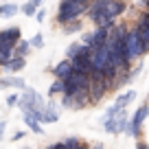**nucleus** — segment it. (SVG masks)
Wrapping results in <instances>:
<instances>
[{
	"mask_svg": "<svg viewBox=\"0 0 149 149\" xmlns=\"http://www.w3.org/2000/svg\"><path fill=\"white\" fill-rule=\"evenodd\" d=\"M88 9V2H81V0H61L59 7H57V24L64 26V24L72 22V20H79L81 15Z\"/></svg>",
	"mask_w": 149,
	"mask_h": 149,
	"instance_id": "f257e3e1",
	"label": "nucleus"
},
{
	"mask_svg": "<svg viewBox=\"0 0 149 149\" xmlns=\"http://www.w3.org/2000/svg\"><path fill=\"white\" fill-rule=\"evenodd\" d=\"M123 46H125V55L130 61H136L149 51V46H145V42L138 37V33L134 29H127L125 33V40H123Z\"/></svg>",
	"mask_w": 149,
	"mask_h": 149,
	"instance_id": "f03ea898",
	"label": "nucleus"
},
{
	"mask_svg": "<svg viewBox=\"0 0 149 149\" xmlns=\"http://www.w3.org/2000/svg\"><path fill=\"white\" fill-rule=\"evenodd\" d=\"M149 116V105H140L138 110L134 112V116L127 121V127H125V134L132 136V138H138L140 132H143V121Z\"/></svg>",
	"mask_w": 149,
	"mask_h": 149,
	"instance_id": "7ed1b4c3",
	"label": "nucleus"
},
{
	"mask_svg": "<svg viewBox=\"0 0 149 149\" xmlns=\"http://www.w3.org/2000/svg\"><path fill=\"white\" fill-rule=\"evenodd\" d=\"M127 121H130L127 110H121L118 114H114V116L103 118V130H105L107 134H123L125 127H127Z\"/></svg>",
	"mask_w": 149,
	"mask_h": 149,
	"instance_id": "20e7f679",
	"label": "nucleus"
},
{
	"mask_svg": "<svg viewBox=\"0 0 149 149\" xmlns=\"http://www.w3.org/2000/svg\"><path fill=\"white\" fill-rule=\"evenodd\" d=\"M90 53H92V48L88 46H81L79 53L70 59V64H72V70L74 72H90Z\"/></svg>",
	"mask_w": 149,
	"mask_h": 149,
	"instance_id": "39448f33",
	"label": "nucleus"
},
{
	"mask_svg": "<svg viewBox=\"0 0 149 149\" xmlns=\"http://www.w3.org/2000/svg\"><path fill=\"white\" fill-rule=\"evenodd\" d=\"M110 64V51L107 46H99V48H92L90 53V70H101Z\"/></svg>",
	"mask_w": 149,
	"mask_h": 149,
	"instance_id": "423d86ee",
	"label": "nucleus"
},
{
	"mask_svg": "<svg viewBox=\"0 0 149 149\" xmlns=\"http://www.w3.org/2000/svg\"><path fill=\"white\" fill-rule=\"evenodd\" d=\"M20 40H22L20 26H9V29H2V31H0V46H11L13 48Z\"/></svg>",
	"mask_w": 149,
	"mask_h": 149,
	"instance_id": "0eeeda50",
	"label": "nucleus"
},
{
	"mask_svg": "<svg viewBox=\"0 0 149 149\" xmlns=\"http://www.w3.org/2000/svg\"><path fill=\"white\" fill-rule=\"evenodd\" d=\"M59 114H61V105H59V103H55L53 99H48V101L44 103L40 123H55L57 118H59Z\"/></svg>",
	"mask_w": 149,
	"mask_h": 149,
	"instance_id": "6e6552de",
	"label": "nucleus"
},
{
	"mask_svg": "<svg viewBox=\"0 0 149 149\" xmlns=\"http://www.w3.org/2000/svg\"><path fill=\"white\" fill-rule=\"evenodd\" d=\"M127 11V2L125 0H107L105 5V15H110V18H121L123 13Z\"/></svg>",
	"mask_w": 149,
	"mask_h": 149,
	"instance_id": "1a4fd4ad",
	"label": "nucleus"
},
{
	"mask_svg": "<svg viewBox=\"0 0 149 149\" xmlns=\"http://www.w3.org/2000/svg\"><path fill=\"white\" fill-rule=\"evenodd\" d=\"M24 66H26V57H11L0 66V70H5L7 74H18L20 70H24Z\"/></svg>",
	"mask_w": 149,
	"mask_h": 149,
	"instance_id": "9d476101",
	"label": "nucleus"
},
{
	"mask_svg": "<svg viewBox=\"0 0 149 149\" xmlns=\"http://www.w3.org/2000/svg\"><path fill=\"white\" fill-rule=\"evenodd\" d=\"M51 72H53V77H55V79H68L70 77V72H72V64H70V59H61L59 64H55L51 68Z\"/></svg>",
	"mask_w": 149,
	"mask_h": 149,
	"instance_id": "9b49d317",
	"label": "nucleus"
},
{
	"mask_svg": "<svg viewBox=\"0 0 149 149\" xmlns=\"http://www.w3.org/2000/svg\"><path fill=\"white\" fill-rule=\"evenodd\" d=\"M0 88H18L24 90L26 88V81L18 74H7V77H0Z\"/></svg>",
	"mask_w": 149,
	"mask_h": 149,
	"instance_id": "f8f14e48",
	"label": "nucleus"
},
{
	"mask_svg": "<svg viewBox=\"0 0 149 149\" xmlns=\"http://www.w3.org/2000/svg\"><path fill=\"white\" fill-rule=\"evenodd\" d=\"M107 33L105 29H94L92 31V44H90V48H99V46H105L107 42Z\"/></svg>",
	"mask_w": 149,
	"mask_h": 149,
	"instance_id": "ddd939ff",
	"label": "nucleus"
},
{
	"mask_svg": "<svg viewBox=\"0 0 149 149\" xmlns=\"http://www.w3.org/2000/svg\"><path fill=\"white\" fill-rule=\"evenodd\" d=\"M22 116H24V123H26V127L33 132V134H42V132H44L42 125H40V121H37L33 114H22Z\"/></svg>",
	"mask_w": 149,
	"mask_h": 149,
	"instance_id": "4468645a",
	"label": "nucleus"
},
{
	"mask_svg": "<svg viewBox=\"0 0 149 149\" xmlns=\"http://www.w3.org/2000/svg\"><path fill=\"white\" fill-rule=\"evenodd\" d=\"M29 53H31V44H29L26 40H20L13 46V57H26Z\"/></svg>",
	"mask_w": 149,
	"mask_h": 149,
	"instance_id": "2eb2a0df",
	"label": "nucleus"
},
{
	"mask_svg": "<svg viewBox=\"0 0 149 149\" xmlns=\"http://www.w3.org/2000/svg\"><path fill=\"white\" fill-rule=\"evenodd\" d=\"M55 94H64V81L61 79H55L51 84V88H48V99H53Z\"/></svg>",
	"mask_w": 149,
	"mask_h": 149,
	"instance_id": "dca6fc26",
	"label": "nucleus"
},
{
	"mask_svg": "<svg viewBox=\"0 0 149 149\" xmlns=\"http://www.w3.org/2000/svg\"><path fill=\"white\" fill-rule=\"evenodd\" d=\"M18 11H20V7L15 5V2H9V5H2V13L0 15H2V18H13Z\"/></svg>",
	"mask_w": 149,
	"mask_h": 149,
	"instance_id": "f3484780",
	"label": "nucleus"
},
{
	"mask_svg": "<svg viewBox=\"0 0 149 149\" xmlns=\"http://www.w3.org/2000/svg\"><path fill=\"white\" fill-rule=\"evenodd\" d=\"M81 29H84V24H81V20H72V22L64 24V33H79Z\"/></svg>",
	"mask_w": 149,
	"mask_h": 149,
	"instance_id": "a211bd4d",
	"label": "nucleus"
},
{
	"mask_svg": "<svg viewBox=\"0 0 149 149\" xmlns=\"http://www.w3.org/2000/svg\"><path fill=\"white\" fill-rule=\"evenodd\" d=\"M11 57H13V48L11 46H0V66L5 64V61H9Z\"/></svg>",
	"mask_w": 149,
	"mask_h": 149,
	"instance_id": "6ab92c4d",
	"label": "nucleus"
},
{
	"mask_svg": "<svg viewBox=\"0 0 149 149\" xmlns=\"http://www.w3.org/2000/svg\"><path fill=\"white\" fill-rule=\"evenodd\" d=\"M29 44H31V48H42L44 46V35L42 33H35V35L29 40Z\"/></svg>",
	"mask_w": 149,
	"mask_h": 149,
	"instance_id": "aec40b11",
	"label": "nucleus"
},
{
	"mask_svg": "<svg viewBox=\"0 0 149 149\" xmlns=\"http://www.w3.org/2000/svg\"><path fill=\"white\" fill-rule=\"evenodd\" d=\"M79 48H81V44H79V42H72L68 48H66V59H72V57L79 53Z\"/></svg>",
	"mask_w": 149,
	"mask_h": 149,
	"instance_id": "412c9836",
	"label": "nucleus"
},
{
	"mask_svg": "<svg viewBox=\"0 0 149 149\" xmlns=\"http://www.w3.org/2000/svg\"><path fill=\"white\" fill-rule=\"evenodd\" d=\"M20 11H22V13H24V15H26V18H31V15H35V11H37V7H33V5H31V2H29V0H26V2H24V5H22V7H20Z\"/></svg>",
	"mask_w": 149,
	"mask_h": 149,
	"instance_id": "4be33fe9",
	"label": "nucleus"
},
{
	"mask_svg": "<svg viewBox=\"0 0 149 149\" xmlns=\"http://www.w3.org/2000/svg\"><path fill=\"white\" fill-rule=\"evenodd\" d=\"M61 143H64V147H66V149H74V147H77V145L81 143V138H74V136H70V138L61 140Z\"/></svg>",
	"mask_w": 149,
	"mask_h": 149,
	"instance_id": "5701e85b",
	"label": "nucleus"
},
{
	"mask_svg": "<svg viewBox=\"0 0 149 149\" xmlns=\"http://www.w3.org/2000/svg\"><path fill=\"white\" fill-rule=\"evenodd\" d=\"M79 44H81V46H88V48H90V44H92V31H86L84 35H81Z\"/></svg>",
	"mask_w": 149,
	"mask_h": 149,
	"instance_id": "b1692460",
	"label": "nucleus"
},
{
	"mask_svg": "<svg viewBox=\"0 0 149 149\" xmlns=\"http://www.w3.org/2000/svg\"><path fill=\"white\" fill-rule=\"evenodd\" d=\"M35 20H37V22H40V24H42L44 20H46V11H44L42 7H40V9L35 11Z\"/></svg>",
	"mask_w": 149,
	"mask_h": 149,
	"instance_id": "393cba45",
	"label": "nucleus"
},
{
	"mask_svg": "<svg viewBox=\"0 0 149 149\" xmlns=\"http://www.w3.org/2000/svg\"><path fill=\"white\" fill-rule=\"evenodd\" d=\"M18 94H9V97H7V105H9V107H15V105H18Z\"/></svg>",
	"mask_w": 149,
	"mask_h": 149,
	"instance_id": "a878e982",
	"label": "nucleus"
},
{
	"mask_svg": "<svg viewBox=\"0 0 149 149\" xmlns=\"http://www.w3.org/2000/svg\"><path fill=\"white\" fill-rule=\"evenodd\" d=\"M136 149H149V145L145 143V140H138V143H136Z\"/></svg>",
	"mask_w": 149,
	"mask_h": 149,
	"instance_id": "bb28decb",
	"label": "nucleus"
},
{
	"mask_svg": "<svg viewBox=\"0 0 149 149\" xmlns=\"http://www.w3.org/2000/svg\"><path fill=\"white\" fill-rule=\"evenodd\" d=\"M5 130H7V123L0 121V140H2V136H5Z\"/></svg>",
	"mask_w": 149,
	"mask_h": 149,
	"instance_id": "cd10ccee",
	"label": "nucleus"
},
{
	"mask_svg": "<svg viewBox=\"0 0 149 149\" xmlns=\"http://www.w3.org/2000/svg\"><path fill=\"white\" fill-rule=\"evenodd\" d=\"M29 2H31V5H33V7H37V9H40V7H42V5H44V0H29Z\"/></svg>",
	"mask_w": 149,
	"mask_h": 149,
	"instance_id": "c85d7f7f",
	"label": "nucleus"
},
{
	"mask_svg": "<svg viewBox=\"0 0 149 149\" xmlns=\"http://www.w3.org/2000/svg\"><path fill=\"white\" fill-rule=\"evenodd\" d=\"M24 136H26V134H24V132H15V134H13V140H22Z\"/></svg>",
	"mask_w": 149,
	"mask_h": 149,
	"instance_id": "c756f323",
	"label": "nucleus"
},
{
	"mask_svg": "<svg viewBox=\"0 0 149 149\" xmlns=\"http://www.w3.org/2000/svg\"><path fill=\"white\" fill-rule=\"evenodd\" d=\"M143 5H145V11H149V0H143Z\"/></svg>",
	"mask_w": 149,
	"mask_h": 149,
	"instance_id": "7c9ffc66",
	"label": "nucleus"
},
{
	"mask_svg": "<svg viewBox=\"0 0 149 149\" xmlns=\"http://www.w3.org/2000/svg\"><path fill=\"white\" fill-rule=\"evenodd\" d=\"M46 149H55V145H51V147H46Z\"/></svg>",
	"mask_w": 149,
	"mask_h": 149,
	"instance_id": "2f4dec72",
	"label": "nucleus"
},
{
	"mask_svg": "<svg viewBox=\"0 0 149 149\" xmlns=\"http://www.w3.org/2000/svg\"><path fill=\"white\" fill-rule=\"evenodd\" d=\"M0 13H2V5H0Z\"/></svg>",
	"mask_w": 149,
	"mask_h": 149,
	"instance_id": "473e14b6",
	"label": "nucleus"
},
{
	"mask_svg": "<svg viewBox=\"0 0 149 149\" xmlns=\"http://www.w3.org/2000/svg\"><path fill=\"white\" fill-rule=\"evenodd\" d=\"M81 2H90V0H81Z\"/></svg>",
	"mask_w": 149,
	"mask_h": 149,
	"instance_id": "72a5a7b5",
	"label": "nucleus"
},
{
	"mask_svg": "<svg viewBox=\"0 0 149 149\" xmlns=\"http://www.w3.org/2000/svg\"><path fill=\"white\" fill-rule=\"evenodd\" d=\"M22 149H31V147H22Z\"/></svg>",
	"mask_w": 149,
	"mask_h": 149,
	"instance_id": "f704fd0d",
	"label": "nucleus"
}]
</instances>
